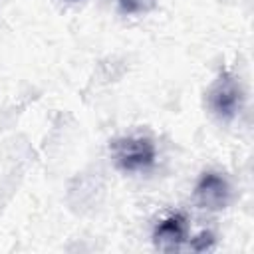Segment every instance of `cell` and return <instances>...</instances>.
<instances>
[{"label": "cell", "mask_w": 254, "mask_h": 254, "mask_svg": "<svg viewBox=\"0 0 254 254\" xmlns=\"http://www.w3.org/2000/svg\"><path fill=\"white\" fill-rule=\"evenodd\" d=\"M71 2H77V0H71Z\"/></svg>", "instance_id": "52a82bcc"}, {"label": "cell", "mask_w": 254, "mask_h": 254, "mask_svg": "<svg viewBox=\"0 0 254 254\" xmlns=\"http://www.w3.org/2000/svg\"><path fill=\"white\" fill-rule=\"evenodd\" d=\"M206 99H208L210 111L216 117L230 121L242 107V87L232 73L222 71L208 87Z\"/></svg>", "instance_id": "7a4b0ae2"}, {"label": "cell", "mask_w": 254, "mask_h": 254, "mask_svg": "<svg viewBox=\"0 0 254 254\" xmlns=\"http://www.w3.org/2000/svg\"><path fill=\"white\" fill-rule=\"evenodd\" d=\"M212 246V234L210 232H202L198 238H194L192 240V244H190V248L192 250H206V248H210Z\"/></svg>", "instance_id": "8992f818"}, {"label": "cell", "mask_w": 254, "mask_h": 254, "mask_svg": "<svg viewBox=\"0 0 254 254\" xmlns=\"http://www.w3.org/2000/svg\"><path fill=\"white\" fill-rule=\"evenodd\" d=\"M111 153L115 157L117 167L129 173L143 171L155 161V145L149 137L143 135H129L113 141Z\"/></svg>", "instance_id": "6da1fadb"}, {"label": "cell", "mask_w": 254, "mask_h": 254, "mask_svg": "<svg viewBox=\"0 0 254 254\" xmlns=\"http://www.w3.org/2000/svg\"><path fill=\"white\" fill-rule=\"evenodd\" d=\"M119 6L127 14H143L155 6V0H119Z\"/></svg>", "instance_id": "5b68a950"}, {"label": "cell", "mask_w": 254, "mask_h": 254, "mask_svg": "<svg viewBox=\"0 0 254 254\" xmlns=\"http://www.w3.org/2000/svg\"><path fill=\"white\" fill-rule=\"evenodd\" d=\"M187 230H189V226H187V218L183 214H179V212L169 214L155 226L153 242L159 250H165V252L179 250L187 240Z\"/></svg>", "instance_id": "277c9868"}, {"label": "cell", "mask_w": 254, "mask_h": 254, "mask_svg": "<svg viewBox=\"0 0 254 254\" xmlns=\"http://www.w3.org/2000/svg\"><path fill=\"white\" fill-rule=\"evenodd\" d=\"M194 196L202 208H210V210L224 208L230 198L228 181L218 173H204L196 183Z\"/></svg>", "instance_id": "3957f363"}]
</instances>
